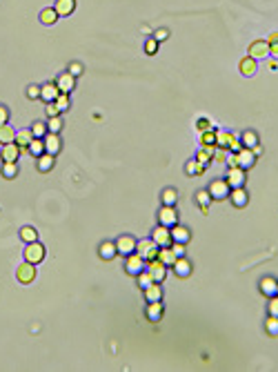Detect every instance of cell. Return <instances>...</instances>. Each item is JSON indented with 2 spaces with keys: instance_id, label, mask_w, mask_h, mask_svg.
<instances>
[{
  "instance_id": "6da1fadb",
  "label": "cell",
  "mask_w": 278,
  "mask_h": 372,
  "mask_svg": "<svg viewBox=\"0 0 278 372\" xmlns=\"http://www.w3.org/2000/svg\"><path fill=\"white\" fill-rule=\"evenodd\" d=\"M229 183H227L225 178H216V181H211L209 187H207V192H209L211 201H225L227 196H229Z\"/></svg>"
},
{
  "instance_id": "7a4b0ae2",
  "label": "cell",
  "mask_w": 278,
  "mask_h": 372,
  "mask_svg": "<svg viewBox=\"0 0 278 372\" xmlns=\"http://www.w3.org/2000/svg\"><path fill=\"white\" fill-rule=\"evenodd\" d=\"M158 243L154 241V239H145V241H138L136 243V252L140 254L145 261H154V259H158Z\"/></svg>"
},
{
  "instance_id": "3957f363",
  "label": "cell",
  "mask_w": 278,
  "mask_h": 372,
  "mask_svg": "<svg viewBox=\"0 0 278 372\" xmlns=\"http://www.w3.org/2000/svg\"><path fill=\"white\" fill-rule=\"evenodd\" d=\"M147 267V261L138 254V252H134V254H129V257H125V272L131 274V277H138V274L142 272Z\"/></svg>"
},
{
  "instance_id": "277c9868",
  "label": "cell",
  "mask_w": 278,
  "mask_h": 372,
  "mask_svg": "<svg viewBox=\"0 0 278 372\" xmlns=\"http://www.w3.org/2000/svg\"><path fill=\"white\" fill-rule=\"evenodd\" d=\"M42 259H45V245H42V243H38V241L27 243V247H25V261L38 265Z\"/></svg>"
},
{
  "instance_id": "5b68a950",
  "label": "cell",
  "mask_w": 278,
  "mask_h": 372,
  "mask_svg": "<svg viewBox=\"0 0 278 372\" xmlns=\"http://www.w3.org/2000/svg\"><path fill=\"white\" fill-rule=\"evenodd\" d=\"M136 239L129 234H122L116 239V250H118V254H122V257H129V254H134L136 252Z\"/></svg>"
},
{
  "instance_id": "8992f818",
  "label": "cell",
  "mask_w": 278,
  "mask_h": 372,
  "mask_svg": "<svg viewBox=\"0 0 278 372\" xmlns=\"http://www.w3.org/2000/svg\"><path fill=\"white\" fill-rule=\"evenodd\" d=\"M236 163H238V167L241 169H252L254 165H256V154H254V149L241 147L236 152Z\"/></svg>"
},
{
  "instance_id": "52a82bcc",
  "label": "cell",
  "mask_w": 278,
  "mask_h": 372,
  "mask_svg": "<svg viewBox=\"0 0 278 372\" xmlns=\"http://www.w3.org/2000/svg\"><path fill=\"white\" fill-rule=\"evenodd\" d=\"M158 223L160 225H167V227L176 225L178 223V212H176V207L174 205H163L160 212H158Z\"/></svg>"
},
{
  "instance_id": "ba28073f",
  "label": "cell",
  "mask_w": 278,
  "mask_h": 372,
  "mask_svg": "<svg viewBox=\"0 0 278 372\" xmlns=\"http://www.w3.org/2000/svg\"><path fill=\"white\" fill-rule=\"evenodd\" d=\"M16 279L20 283H32L34 279H36V265L29 263V261L20 263V265L16 267Z\"/></svg>"
},
{
  "instance_id": "9c48e42d",
  "label": "cell",
  "mask_w": 278,
  "mask_h": 372,
  "mask_svg": "<svg viewBox=\"0 0 278 372\" xmlns=\"http://www.w3.org/2000/svg\"><path fill=\"white\" fill-rule=\"evenodd\" d=\"M152 239L158 243V247H169L172 245V230L167 225H158L156 230L152 232Z\"/></svg>"
},
{
  "instance_id": "30bf717a",
  "label": "cell",
  "mask_w": 278,
  "mask_h": 372,
  "mask_svg": "<svg viewBox=\"0 0 278 372\" xmlns=\"http://www.w3.org/2000/svg\"><path fill=\"white\" fill-rule=\"evenodd\" d=\"M147 270H149V274L154 277V281H156V283H163L165 277H167V265H165L163 261H158V259L147 261Z\"/></svg>"
},
{
  "instance_id": "8fae6325",
  "label": "cell",
  "mask_w": 278,
  "mask_h": 372,
  "mask_svg": "<svg viewBox=\"0 0 278 372\" xmlns=\"http://www.w3.org/2000/svg\"><path fill=\"white\" fill-rule=\"evenodd\" d=\"M56 85H58V89H60V94H71L74 87H76V76L74 74H69V72H63L56 78Z\"/></svg>"
},
{
  "instance_id": "7c38bea8",
  "label": "cell",
  "mask_w": 278,
  "mask_h": 372,
  "mask_svg": "<svg viewBox=\"0 0 278 372\" xmlns=\"http://www.w3.org/2000/svg\"><path fill=\"white\" fill-rule=\"evenodd\" d=\"M42 141H45V152L47 154H60V149H63V143H60V136L58 134H53V131H47L45 136H42Z\"/></svg>"
},
{
  "instance_id": "4fadbf2b",
  "label": "cell",
  "mask_w": 278,
  "mask_h": 372,
  "mask_svg": "<svg viewBox=\"0 0 278 372\" xmlns=\"http://www.w3.org/2000/svg\"><path fill=\"white\" fill-rule=\"evenodd\" d=\"M225 181L229 183V187H245L247 174H245V169H241V167H229Z\"/></svg>"
},
{
  "instance_id": "5bb4252c",
  "label": "cell",
  "mask_w": 278,
  "mask_h": 372,
  "mask_svg": "<svg viewBox=\"0 0 278 372\" xmlns=\"http://www.w3.org/2000/svg\"><path fill=\"white\" fill-rule=\"evenodd\" d=\"M249 56L261 60V58H267L269 56V42L267 40H254L249 45Z\"/></svg>"
},
{
  "instance_id": "9a60e30c",
  "label": "cell",
  "mask_w": 278,
  "mask_h": 372,
  "mask_svg": "<svg viewBox=\"0 0 278 372\" xmlns=\"http://www.w3.org/2000/svg\"><path fill=\"white\" fill-rule=\"evenodd\" d=\"M20 154H22L20 145L14 141V143H7V145H2V152H0V156H2V161H14V163H18V156H20Z\"/></svg>"
},
{
  "instance_id": "2e32d148",
  "label": "cell",
  "mask_w": 278,
  "mask_h": 372,
  "mask_svg": "<svg viewBox=\"0 0 278 372\" xmlns=\"http://www.w3.org/2000/svg\"><path fill=\"white\" fill-rule=\"evenodd\" d=\"M172 270H174V274H176L178 279H187L189 274H191V263H189L185 257H178L176 261H174Z\"/></svg>"
},
{
  "instance_id": "e0dca14e",
  "label": "cell",
  "mask_w": 278,
  "mask_h": 372,
  "mask_svg": "<svg viewBox=\"0 0 278 372\" xmlns=\"http://www.w3.org/2000/svg\"><path fill=\"white\" fill-rule=\"evenodd\" d=\"M172 230V241H176V243H185L187 245L189 243V239H191V232H189V227H185V225H172L169 227Z\"/></svg>"
},
{
  "instance_id": "ac0fdd59",
  "label": "cell",
  "mask_w": 278,
  "mask_h": 372,
  "mask_svg": "<svg viewBox=\"0 0 278 372\" xmlns=\"http://www.w3.org/2000/svg\"><path fill=\"white\" fill-rule=\"evenodd\" d=\"M229 199H231V203H234V207H247V203H249L247 189H243V187H231Z\"/></svg>"
},
{
  "instance_id": "d6986e66",
  "label": "cell",
  "mask_w": 278,
  "mask_h": 372,
  "mask_svg": "<svg viewBox=\"0 0 278 372\" xmlns=\"http://www.w3.org/2000/svg\"><path fill=\"white\" fill-rule=\"evenodd\" d=\"M58 96H60V89H58L56 83H45L40 87V98L45 100V103H52V100H56Z\"/></svg>"
},
{
  "instance_id": "ffe728a7",
  "label": "cell",
  "mask_w": 278,
  "mask_h": 372,
  "mask_svg": "<svg viewBox=\"0 0 278 372\" xmlns=\"http://www.w3.org/2000/svg\"><path fill=\"white\" fill-rule=\"evenodd\" d=\"M261 292L265 294V297H276V292H278V281L276 279H272V277H265V279H261Z\"/></svg>"
},
{
  "instance_id": "44dd1931",
  "label": "cell",
  "mask_w": 278,
  "mask_h": 372,
  "mask_svg": "<svg viewBox=\"0 0 278 372\" xmlns=\"http://www.w3.org/2000/svg\"><path fill=\"white\" fill-rule=\"evenodd\" d=\"M147 319L158 323V321L163 319V301H152L147 305Z\"/></svg>"
},
{
  "instance_id": "7402d4cb",
  "label": "cell",
  "mask_w": 278,
  "mask_h": 372,
  "mask_svg": "<svg viewBox=\"0 0 278 372\" xmlns=\"http://www.w3.org/2000/svg\"><path fill=\"white\" fill-rule=\"evenodd\" d=\"M53 9L58 11V16H69L76 9V0H56Z\"/></svg>"
},
{
  "instance_id": "603a6c76",
  "label": "cell",
  "mask_w": 278,
  "mask_h": 372,
  "mask_svg": "<svg viewBox=\"0 0 278 372\" xmlns=\"http://www.w3.org/2000/svg\"><path fill=\"white\" fill-rule=\"evenodd\" d=\"M98 254L105 261H111V259L118 254V250H116V241H105V243H100V247H98Z\"/></svg>"
},
{
  "instance_id": "cb8c5ba5",
  "label": "cell",
  "mask_w": 278,
  "mask_h": 372,
  "mask_svg": "<svg viewBox=\"0 0 278 372\" xmlns=\"http://www.w3.org/2000/svg\"><path fill=\"white\" fill-rule=\"evenodd\" d=\"M256 69H258L256 58L245 56V58L241 60V74H243V76H254V74H256Z\"/></svg>"
},
{
  "instance_id": "d4e9b609",
  "label": "cell",
  "mask_w": 278,
  "mask_h": 372,
  "mask_svg": "<svg viewBox=\"0 0 278 372\" xmlns=\"http://www.w3.org/2000/svg\"><path fill=\"white\" fill-rule=\"evenodd\" d=\"M53 163H56V156L53 154H40L38 156V172H52V167H53Z\"/></svg>"
},
{
  "instance_id": "484cf974",
  "label": "cell",
  "mask_w": 278,
  "mask_h": 372,
  "mask_svg": "<svg viewBox=\"0 0 278 372\" xmlns=\"http://www.w3.org/2000/svg\"><path fill=\"white\" fill-rule=\"evenodd\" d=\"M32 138H34L32 127H29V130H18V131H16V143L20 145L22 152H27V145L32 143Z\"/></svg>"
},
{
  "instance_id": "4316f807",
  "label": "cell",
  "mask_w": 278,
  "mask_h": 372,
  "mask_svg": "<svg viewBox=\"0 0 278 372\" xmlns=\"http://www.w3.org/2000/svg\"><path fill=\"white\" fill-rule=\"evenodd\" d=\"M241 145L243 147H249V149H254V147H258V136H256V131H252V130H247V131H243L241 136Z\"/></svg>"
},
{
  "instance_id": "83f0119b",
  "label": "cell",
  "mask_w": 278,
  "mask_h": 372,
  "mask_svg": "<svg viewBox=\"0 0 278 372\" xmlns=\"http://www.w3.org/2000/svg\"><path fill=\"white\" fill-rule=\"evenodd\" d=\"M16 141V130L11 125H0V145H7V143H14Z\"/></svg>"
},
{
  "instance_id": "f1b7e54d",
  "label": "cell",
  "mask_w": 278,
  "mask_h": 372,
  "mask_svg": "<svg viewBox=\"0 0 278 372\" xmlns=\"http://www.w3.org/2000/svg\"><path fill=\"white\" fill-rule=\"evenodd\" d=\"M145 299H147V303H152V301H163L160 283H152L149 288H145Z\"/></svg>"
},
{
  "instance_id": "f546056e",
  "label": "cell",
  "mask_w": 278,
  "mask_h": 372,
  "mask_svg": "<svg viewBox=\"0 0 278 372\" xmlns=\"http://www.w3.org/2000/svg\"><path fill=\"white\" fill-rule=\"evenodd\" d=\"M27 152L32 154V156H40V154H45V141L38 136L32 138V143L27 145Z\"/></svg>"
},
{
  "instance_id": "4dcf8cb0",
  "label": "cell",
  "mask_w": 278,
  "mask_h": 372,
  "mask_svg": "<svg viewBox=\"0 0 278 372\" xmlns=\"http://www.w3.org/2000/svg\"><path fill=\"white\" fill-rule=\"evenodd\" d=\"M58 18H60V16H58V11L53 9V7H47V9L40 11V22H42V25H53Z\"/></svg>"
},
{
  "instance_id": "1f68e13d",
  "label": "cell",
  "mask_w": 278,
  "mask_h": 372,
  "mask_svg": "<svg viewBox=\"0 0 278 372\" xmlns=\"http://www.w3.org/2000/svg\"><path fill=\"white\" fill-rule=\"evenodd\" d=\"M176 254H174L172 252V247H160V250H158V261H163L165 265H174V261H176Z\"/></svg>"
},
{
  "instance_id": "d6a6232c",
  "label": "cell",
  "mask_w": 278,
  "mask_h": 372,
  "mask_svg": "<svg viewBox=\"0 0 278 372\" xmlns=\"http://www.w3.org/2000/svg\"><path fill=\"white\" fill-rule=\"evenodd\" d=\"M231 141H234V134H229V131H223V130L216 131V145H218V147H229Z\"/></svg>"
},
{
  "instance_id": "836d02e7",
  "label": "cell",
  "mask_w": 278,
  "mask_h": 372,
  "mask_svg": "<svg viewBox=\"0 0 278 372\" xmlns=\"http://www.w3.org/2000/svg\"><path fill=\"white\" fill-rule=\"evenodd\" d=\"M185 172H187L189 176H200V174L205 172V165H203V163H198V161L194 158V161H189L187 165H185Z\"/></svg>"
},
{
  "instance_id": "e575fe53",
  "label": "cell",
  "mask_w": 278,
  "mask_h": 372,
  "mask_svg": "<svg viewBox=\"0 0 278 372\" xmlns=\"http://www.w3.org/2000/svg\"><path fill=\"white\" fill-rule=\"evenodd\" d=\"M152 283H156V281H154V277L152 274H149V270L147 267H145V270H142L140 274H138V288L140 290H145V288H149V285Z\"/></svg>"
},
{
  "instance_id": "d590c367",
  "label": "cell",
  "mask_w": 278,
  "mask_h": 372,
  "mask_svg": "<svg viewBox=\"0 0 278 372\" xmlns=\"http://www.w3.org/2000/svg\"><path fill=\"white\" fill-rule=\"evenodd\" d=\"M196 201H198V205H200V210H203V212L209 210L211 196H209V192H207V189H200L198 194H196Z\"/></svg>"
},
{
  "instance_id": "8d00e7d4",
  "label": "cell",
  "mask_w": 278,
  "mask_h": 372,
  "mask_svg": "<svg viewBox=\"0 0 278 372\" xmlns=\"http://www.w3.org/2000/svg\"><path fill=\"white\" fill-rule=\"evenodd\" d=\"M2 176L5 178H16L18 176V163L5 161V165H2Z\"/></svg>"
},
{
  "instance_id": "74e56055",
  "label": "cell",
  "mask_w": 278,
  "mask_h": 372,
  "mask_svg": "<svg viewBox=\"0 0 278 372\" xmlns=\"http://www.w3.org/2000/svg\"><path fill=\"white\" fill-rule=\"evenodd\" d=\"M20 239L25 243H34V241H38V232L34 230V227L27 225V227H22V230H20Z\"/></svg>"
},
{
  "instance_id": "f35d334b",
  "label": "cell",
  "mask_w": 278,
  "mask_h": 372,
  "mask_svg": "<svg viewBox=\"0 0 278 372\" xmlns=\"http://www.w3.org/2000/svg\"><path fill=\"white\" fill-rule=\"evenodd\" d=\"M176 201H178V192L174 187H167L163 192V205H176Z\"/></svg>"
},
{
  "instance_id": "ab89813d",
  "label": "cell",
  "mask_w": 278,
  "mask_h": 372,
  "mask_svg": "<svg viewBox=\"0 0 278 372\" xmlns=\"http://www.w3.org/2000/svg\"><path fill=\"white\" fill-rule=\"evenodd\" d=\"M47 130L53 131V134H60V130H63V118L60 116H52L47 121Z\"/></svg>"
},
{
  "instance_id": "60d3db41",
  "label": "cell",
  "mask_w": 278,
  "mask_h": 372,
  "mask_svg": "<svg viewBox=\"0 0 278 372\" xmlns=\"http://www.w3.org/2000/svg\"><path fill=\"white\" fill-rule=\"evenodd\" d=\"M265 330H267L269 336H278V319L276 316H267V321H265Z\"/></svg>"
},
{
  "instance_id": "b9f144b4",
  "label": "cell",
  "mask_w": 278,
  "mask_h": 372,
  "mask_svg": "<svg viewBox=\"0 0 278 372\" xmlns=\"http://www.w3.org/2000/svg\"><path fill=\"white\" fill-rule=\"evenodd\" d=\"M200 143L203 145H216V130H205L203 131V136H200Z\"/></svg>"
},
{
  "instance_id": "7bdbcfd3",
  "label": "cell",
  "mask_w": 278,
  "mask_h": 372,
  "mask_svg": "<svg viewBox=\"0 0 278 372\" xmlns=\"http://www.w3.org/2000/svg\"><path fill=\"white\" fill-rule=\"evenodd\" d=\"M32 131H34V136H38V138H42L45 136V134H47V123H42V121H36L32 125Z\"/></svg>"
},
{
  "instance_id": "ee69618b",
  "label": "cell",
  "mask_w": 278,
  "mask_h": 372,
  "mask_svg": "<svg viewBox=\"0 0 278 372\" xmlns=\"http://www.w3.org/2000/svg\"><path fill=\"white\" fill-rule=\"evenodd\" d=\"M267 310H269V316H276V319H278V294H276V297H269Z\"/></svg>"
},
{
  "instance_id": "f6af8a7d",
  "label": "cell",
  "mask_w": 278,
  "mask_h": 372,
  "mask_svg": "<svg viewBox=\"0 0 278 372\" xmlns=\"http://www.w3.org/2000/svg\"><path fill=\"white\" fill-rule=\"evenodd\" d=\"M158 45H160V42H158L156 38H149V40L145 42V52H147L149 56H154V54L158 52Z\"/></svg>"
},
{
  "instance_id": "bcb514c9",
  "label": "cell",
  "mask_w": 278,
  "mask_h": 372,
  "mask_svg": "<svg viewBox=\"0 0 278 372\" xmlns=\"http://www.w3.org/2000/svg\"><path fill=\"white\" fill-rule=\"evenodd\" d=\"M56 105H58V110L60 112H65V110H69V94H60L56 98Z\"/></svg>"
},
{
  "instance_id": "7dc6e473",
  "label": "cell",
  "mask_w": 278,
  "mask_h": 372,
  "mask_svg": "<svg viewBox=\"0 0 278 372\" xmlns=\"http://www.w3.org/2000/svg\"><path fill=\"white\" fill-rule=\"evenodd\" d=\"M45 112H47V116H49V118H52V116H60V110H58L56 100H52V103H47V107H45Z\"/></svg>"
},
{
  "instance_id": "c3c4849f",
  "label": "cell",
  "mask_w": 278,
  "mask_h": 372,
  "mask_svg": "<svg viewBox=\"0 0 278 372\" xmlns=\"http://www.w3.org/2000/svg\"><path fill=\"white\" fill-rule=\"evenodd\" d=\"M169 247H172V252L176 254V257H185V247H187L185 243H176V241H174Z\"/></svg>"
},
{
  "instance_id": "681fc988",
  "label": "cell",
  "mask_w": 278,
  "mask_h": 372,
  "mask_svg": "<svg viewBox=\"0 0 278 372\" xmlns=\"http://www.w3.org/2000/svg\"><path fill=\"white\" fill-rule=\"evenodd\" d=\"M27 96H29V98H40V87H38V85H32V87H27Z\"/></svg>"
},
{
  "instance_id": "f907efd6",
  "label": "cell",
  "mask_w": 278,
  "mask_h": 372,
  "mask_svg": "<svg viewBox=\"0 0 278 372\" xmlns=\"http://www.w3.org/2000/svg\"><path fill=\"white\" fill-rule=\"evenodd\" d=\"M67 72H69V74H74L76 78H78L80 74H83V65H80V63H71V65H69Z\"/></svg>"
},
{
  "instance_id": "816d5d0a",
  "label": "cell",
  "mask_w": 278,
  "mask_h": 372,
  "mask_svg": "<svg viewBox=\"0 0 278 372\" xmlns=\"http://www.w3.org/2000/svg\"><path fill=\"white\" fill-rule=\"evenodd\" d=\"M154 38H156L158 42H163V40H167V38H169V29H158V32L154 34Z\"/></svg>"
},
{
  "instance_id": "f5cc1de1",
  "label": "cell",
  "mask_w": 278,
  "mask_h": 372,
  "mask_svg": "<svg viewBox=\"0 0 278 372\" xmlns=\"http://www.w3.org/2000/svg\"><path fill=\"white\" fill-rule=\"evenodd\" d=\"M7 121H9V110L5 105H0V125H5Z\"/></svg>"
},
{
  "instance_id": "db71d44e",
  "label": "cell",
  "mask_w": 278,
  "mask_h": 372,
  "mask_svg": "<svg viewBox=\"0 0 278 372\" xmlns=\"http://www.w3.org/2000/svg\"><path fill=\"white\" fill-rule=\"evenodd\" d=\"M269 56L278 58V40L276 42H269Z\"/></svg>"
},
{
  "instance_id": "11a10c76",
  "label": "cell",
  "mask_w": 278,
  "mask_h": 372,
  "mask_svg": "<svg viewBox=\"0 0 278 372\" xmlns=\"http://www.w3.org/2000/svg\"><path fill=\"white\" fill-rule=\"evenodd\" d=\"M209 127H211V123L209 121H198V130H209Z\"/></svg>"
},
{
  "instance_id": "9f6ffc18",
  "label": "cell",
  "mask_w": 278,
  "mask_h": 372,
  "mask_svg": "<svg viewBox=\"0 0 278 372\" xmlns=\"http://www.w3.org/2000/svg\"><path fill=\"white\" fill-rule=\"evenodd\" d=\"M276 40H278V32H274V34H272V36H269V38H267V42H276Z\"/></svg>"
},
{
  "instance_id": "6f0895ef",
  "label": "cell",
  "mask_w": 278,
  "mask_h": 372,
  "mask_svg": "<svg viewBox=\"0 0 278 372\" xmlns=\"http://www.w3.org/2000/svg\"><path fill=\"white\" fill-rule=\"evenodd\" d=\"M276 294H278V292H276Z\"/></svg>"
}]
</instances>
